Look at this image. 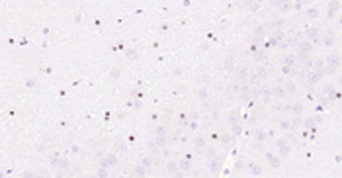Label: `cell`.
Masks as SVG:
<instances>
[{
    "mask_svg": "<svg viewBox=\"0 0 342 178\" xmlns=\"http://www.w3.org/2000/svg\"><path fill=\"white\" fill-rule=\"evenodd\" d=\"M272 94H274L276 98H285V96H287V92H285L284 86H282V80H278V82H276V86H274Z\"/></svg>",
    "mask_w": 342,
    "mask_h": 178,
    "instance_id": "obj_1",
    "label": "cell"
},
{
    "mask_svg": "<svg viewBox=\"0 0 342 178\" xmlns=\"http://www.w3.org/2000/svg\"><path fill=\"white\" fill-rule=\"evenodd\" d=\"M268 73H270V71H268V69H266L264 65H260L258 69L254 71V74L258 76V80H264V78H268Z\"/></svg>",
    "mask_w": 342,
    "mask_h": 178,
    "instance_id": "obj_2",
    "label": "cell"
},
{
    "mask_svg": "<svg viewBox=\"0 0 342 178\" xmlns=\"http://www.w3.org/2000/svg\"><path fill=\"white\" fill-rule=\"evenodd\" d=\"M282 65H284V67H295L297 65V55H287Z\"/></svg>",
    "mask_w": 342,
    "mask_h": 178,
    "instance_id": "obj_3",
    "label": "cell"
},
{
    "mask_svg": "<svg viewBox=\"0 0 342 178\" xmlns=\"http://www.w3.org/2000/svg\"><path fill=\"white\" fill-rule=\"evenodd\" d=\"M311 51V43H307V41H303V43H299V55L301 57H305V55H309Z\"/></svg>",
    "mask_w": 342,
    "mask_h": 178,
    "instance_id": "obj_4",
    "label": "cell"
},
{
    "mask_svg": "<svg viewBox=\"0 0 342 178\" xmlns=\"http://www.w3.org/2000/svg\"><path fill=\"white\" fill-rule=\"evenodd\" d=\"M338 61H340V59H338V55L329 57V61H327V63H329V71H334L336 67H338Z\"/></svg>",
    "mask_w": 342,
    "mask_h": 178,
    "instance_id": "obj_5",
    "label": "cell"
},
{
    "mask_svg": "<svg viewBox=\"0 0 342 178\" xmlns=\"http://www.w3.org/2000/svg\"><path fill=\"white\" fill-rule=\"evenodd\" d=\"M321 74H323V73H309V74H307V82H309V84H315V82H319Z\"/></svg>",
    "mask_w": 342,
    "mask_h": 178,
    "instance_id": "obj_6",
    "label": "cell"
},
{
    "mask_svg": "<svg viewBox=\"0 0 342 178\" xmlns=\"http://www.w3.org/2000/svg\"><path fill=\"white\" fill-rule=\"evenodd\" d=\"M264 27H266V29H268V27H280V29H282V27H284V20H272L270 24H268V26H264Z\"/></svg>",
    "mask_w": 342,
    "mask_h": 178,
    "instance_id": "obj_7",
    "label": "cell"
},
{
    "mask_svg": "<svg viewBox=\"0 0 342 178\" xmlns=\"http://www.w3.org/2000/svg\"><path fill=\"white\" fill-rule=\"evenodd\" d=\"M264 33H266V27L264 26H260V27H256V29H254V35H256V37H264Z\"/></svg>",
    "mask_w": 342,
    "mask_h": 178,
    "instance_id": "obj_8",
    "label": "cell"
},
{
    "mask_svg": "<svg viewBox=\"0 0 342 178\" xmlns=\"http://www.w3.org/2000/svg\"><path fill=\"white\" fill-rule=\"evenodd\" d=\"M270 94H272V90H270V88H266V86H264V88H260V96H262V98H266V100H268V96H270Z\"/></svg>",
    "mask_w": 342,
    "mask_h": 178,
    "instance_id": "obj_9",
    "label": "cell"
},
{
    "mask_svg": "<svg viewBox=\"0 0 342 178\" xmlns=\"http://www.w3.org/2000/svg\"><path fill=\"white\" fill-rule=\"evenodd\" d=\"M307 35H309V37H311V39H319V29H309V32H307Z\"/></svg>",
    "mask_w": 342,
    "mask_h": 178,
    "instance_id": "obj_10",
    "label": "cell"
},
{
    "mask_svg": "<svg viewBox=\"0 0 342 178\" xmlns=\"http://www.w3.org/2000/svg\"><path fill=\"white\" fill-rule=\"evenodd\" d=\"M166 168H168V172H170V174H176V170H178V166H176L174 163H168Z\"/></svg>",
    "mask_w": 342,
    "mask_h": 178,
    "instance_id": "obj_11",
    "label": "cell"
},
{
    "mask_svg": "<svg viewBox=\"0 0 342 178\" xmlns=\"http://www.w3.org/2000/svg\"><path fill=\"white\" fill-rule=\"evenodd\" d=\"M303 67H305V69H313V61H311V59H305Z\"/></svg>",
    "mask_w": 342,
    "mask_h": 178,
    "instance_id": "obj_12",
    "label": "cell"
},
{
    "mask_svg": "<svg viewBox=\"0 0 342 178\" xmlns=\"http://www.w3.org/2000/svg\"><path fill=\"white\" fill-rule=\"evenodd\" d=\"M301 110H303V106H301V104H295V106H293V112H295V114H299Z\"/></svg>",
    "mask_w": 342,
    "mask_h": 178,
    "instance_id": "obj_13",
    "label": "cell"
},
{
    "mask_svg": "<svg viewBox=\"0 0 342 178\" xmlns=\"http://www.w3.org/2000/svg\"><path fill=\"white\" fill-rule=\"evenodd\" d=\"M196 145H198V147H201V145H205V141H203L201 137H198V139H196Z\"/></svg>",
    "mask_w": 342,
    "mask_h": 178,
    "instance_id": "obj_14",
    "label": "cell"
},
{
    "mask_svg": "<svg viewBox=\"0 0 342 178\" xmlns=\"http://www.w3.org/2000/svg\"><path fill=\"white\" fill-rule=\"evenodd\" d=\"M182 166H184V168H188V166H190V160H188V158H184V160H182Z\"/></svg>",
    "mask_w": 342,
    "mask_h": 178,
    "instance_id": "obj_15",
    "label": "cell"
},
{
    "mask_svg": "<svg viewBox=\"0 0 342 178\" xmlns=\"http://www.w3.org/2000/svg\"><path fill=\"white\" fill-rule=\"evenodd\" d=\"M309 16H311V18H315V16H317V10H315V8H313V10H309Z\"/></svg>",
    "mask_w": 342,
    "mask_h": 178,
    "instance_id": "obj_16",
    "label": "cell"
}]
</instances>
